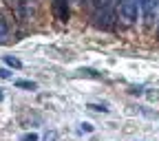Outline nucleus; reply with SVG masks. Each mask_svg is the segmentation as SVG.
<instances>
[{"mask_svg": "<svg viewBox=\"0 0 159 141\" xmlns=\"http://www.w3.org/2000/svg\"><path fill=\"white\" fill-rule=\"evenodd\" d=\"M139 13V0H117V15L124 24H135Z\"/></svg>", "mask_w": 159, "mask_h": 141, "instance_id": "nucleus-1", "label": "nucleus"}, {"mask_svg": "<svg viewBox=\"0 0 159 141\" xmlns=\"http://www.w3.org/2000/svg\"><path fill=\"white\" fill-rule=\"evenodd\" d=\"M16 86H18V88H29V90H35V82H27V79H18Z\"/></svg>", "mask_w": 159, "mask_h": 141, "instance_id": "nucleus-6", "label": "nucleus"}, {"mask_svg": "<svg viewBox=\"0 0 159 141\" xmlns=\"http://www.w3.org/2000/svg\"><path fill=\"white\" fill-rule=\"evenodd\" d=\"M155 9H159V0H139V11H142V18L148 27L155 20Z\"/></svg>", "mask_w": 159, "mask_h": 141, "instance_id": "nucleus-2", "label": "nucleus"}, {"mask_svg": "<svg viewBox=\"0 0 159 141\" xmlns=\"http://www.w3.org/2000/svg\"><path fill=\"white\" fill-rule=\"evenodd\" d=\"M80 132H93V126H91L89 121H84V124H80Z\"/></svg>", "mask_w": 159, "mask_h": 141, "instance_id": "nucleus-9", "label": "nucleus"}, {"mask_svg": "<svg viewBox=\"0 0 159 141\" xmlns=\"http://www.w3.org/2000/svg\"><path fill=\"white\" fill-rule=\"evenodd\" d=\"M9 35V24H7V20L0 15V40H5Z\"/></svg>", "mask_w": 159, "mask_h": 141, "instance_id": "nucleus-4", "label": "nucleus"}, {"mask_svg": "<svg viewBox=\"0 0 159 141\" xmlns=\"http://www.w3.org/2000/svg\"><path fill=\"white\" fill-rule=\"evenodd\" d=\"M69 2L71 0H53V11H55V15H57V20L60 22H66L69 20Z\"/></svg>", "mask_w": 159, "mask_h": 141, "instance_id": "nucleus-3", "label": "nucleus"}, {"mask_svg": "<svg viewBox=\"0 0 159 141\" xmlns=\"http://www.w3.org/2000/svg\"><path fill=\"white\" fill-rule=\"evenodd\" d=\"M5 62H7L9 66H13V68H20V66H22V62H20L18 57H13V55H5Z\"/></svg>", "mask_w": 159, "mask_h": 141, "instance_id": "nucleus-5", "label": "nucleus"}, {"mask_svg": "<svg viewBox=\"0 0 159 141\" xmlns=\"http://www.w3.org/2000/svg\"><path fill=\"white\" fill-rule=\"evenodd\" d=\"M0 77H2V79H9V77H11V71H7V68H0Z\"/></svg>", "mask_w": 159, "mask_h": 141, "instance_id": "nucleus-11", "label": "nucleus"}, {"mask_svg": "<svg viewBox=\"0 0 159 141\" xmlns=\"http://www.w3.org/2000/svg\"><path fill=\"white\" fill-rule=\"evenodd\" d=\"M89 108L91 110H97V112H108V108L102 104V106H99V104H89Z\"/></svg>", "mask_w": 159, "mask_h": 141, "instance_id": "nucleus-7", "label": "nucleus"}, {"mask_svg": "<svg viewBox=\"0 0 159 141\" xmlns=\"http://www.w3.org/2000/svg\"><path fill=\"white\" fill-rule=\"evenodd\" d=\"M0 99H2V93H0Z\"/></svg>", "mask_w": 159, "mask_h": 141, "instance_id": "nucleus-13", "label": "nucleus"}, {"mask_svg": "<svg viewBox=\"0 0 159 141\" xmlns=\"http://www.w3.org/2000/svg\"><path fill=\"white\" fill-rule=\"evenodd\" d=\"M71 2H73L75 7H82V5H86V0H71Z\"/></svg>", "mask_w": 159, "mask_h": 141, "instance_id": "nucleus-12", "label": "nucleus"}, {"mask_svg": "<svg viewBox=\"0 0 159 141\" xmlns=\"http://www.w3.org/2000/svg\"><path fill=\"white\" fill-rule=\"evenodd\" d=\"M20 141H38V134H35V132H29V134H25Z\"/></svg>", "mask_w": 159, "mask_h": 141, "instance_id": "nucleus-10", "label": "nucleus"}, {"mask_svg": "<svg viewBox=\"0 0 159 141\" xmlns=\"http://www.w3.org/2000/svg\"><path fill=\"white\" fill-rule=\"evenodd\" d=\"M44 141H60V137H57V132H55V130H51V132H47V134H44Z\"/></svg>", "mask_w": 159, "mask_h": 141, "instance_id": "nucleus-8", "label": "nucleus"}]
</instances>
